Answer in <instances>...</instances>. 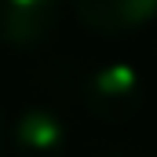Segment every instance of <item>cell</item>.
Wrapping results in <instances>:
<instances>
[{
  "instance_id": "cell-7",
  "label": "cell",
  "mask_w": 157,
  "mask_h": 157,
  "mask_svg": "<svg viewBox=\"0 0 157 157\" xmlns=\"http://www.w3.org/2000/svg\"><path fill=\"white\" fill-rule=\"evenodd\" d=\"M154 55H157V37H154Z\"/></svg>"
},
{
  "instance_id": "cell-2",
  "label": "cell",
  "mask_w": 157,
  "mask_h": 157,
  "mask_svg": "<svg viewBox=\"0 0 157 157\" xmlns=\"http://www.w3.org/2000/svg\"><path fill=\"white\" fill-rule=\"evenodd\" d=\"M73 11L99 37H128L157 18V0H73Z\"/></svg>"
},
{
  "instance_id": "cell-4",
  "label": "cell",
  "mask_w": 157,
  "mask_h": 157,
  "mask_svg": "<svg viewBox=\"0 0 157 157\" xmlns=\"http://www.w3.org/2000/svg\"><path fill=\"white\" fill-rule=\"evenodd\" d=\"M59 22V0H0V44L33 48Z\"/></svg>"
},
{
  "instance_id": "cell-5",
  "label": "cell",
  "mask_w": 157,
  "mask_h": 157,
  "mask_svg": "<svg viewBox=\"0 0 157 157\" xmlns=\"http://www.w3.org/2000/svg\"><path fill=\"white\" fill-rule=\"evenodd\" d=\"M91 157H157V154L143 146H128V143H110V146H99Z\"/></svg>"
},
{
  "instance_id": "cell-6",
  "label": "cell",
  "mask_w": 157,
  "mask_h": 157,
  "mask_svg": "<svg viewBox=\"0 0 157 157\" xmlns=\"http://www.w3.org/2000/svg\"><path fill=\"white\" fill-rule=\"evenodd\" d=\"M7 139H11V132H7V117H4V110H0V157H4V146H7Z\"/></svg>"
},
{
  "instance_id": "cell-3",
  "label": "cell",
  "mask_w": 157,
  "mask_h": 157,
  "mask_svg": "<svg viewBox=\"0 0 157 157\" xmlns=\"http://www.w3.org/2000/svg\"><path fill=\"white\" fill-rule=\"evenodd\" d=\"M66 143V121L48 106H26L11 124V146L18 157H62Z\"/></svg>"
},
{
  "instance_id": "cell-1",
  "label": "cell",
  "mask_w": 157,
  "mask_h": 157,
  "mask_svg": "<svg viewBox=\"0 0 157 157\" xmlns=\"http://www.w3.org/2000/svg\"><path fill=\"white\" fill-rule=\"evenodd\" d=\"M80 99H84L88 113L95 121H102V124H124V121H132L143 110L146 84H143V73L132 62H102V66H95L84 77Z\"/></svg>"
}]
</instances>
